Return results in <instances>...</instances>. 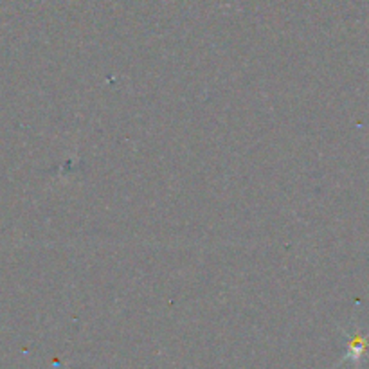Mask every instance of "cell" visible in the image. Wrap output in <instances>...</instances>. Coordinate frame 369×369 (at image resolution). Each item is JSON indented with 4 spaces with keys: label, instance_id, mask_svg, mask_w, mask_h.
<instances>
[{
    "label": "cell",
    "instance_id": "6da1fadb",
    "mask_svg": "<svg viewBox=\"0 0 369 369\" xmlns=\"http://www.w3.org/2000/svg\"><path fill=\"white\" fill-rule=\"evenodd\" d=\"M344 337H346V351H344L339 364H343V362H353L355 368L358 369L360 362L369 353V333H365L362 328L351 326L344 330Z\"/></svg>",
    "mask_w": 369,
    "mask_h": 369
}]
</instances>
